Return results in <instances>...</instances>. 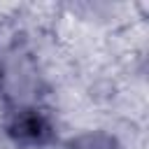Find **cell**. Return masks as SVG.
<instances>
[{
    "mask_svg": "<svg viewBox=\"0 0 149 149\" xmlns=\"http://www.w3.org/2000/svg\"><path fill=\"white\" fill-rule=\"evenodd\" d=\"M5 133L21 147H44L54 140V123L42 109L33 105H19L7 114Z\"/></svg>",
    "mask_w": 149,
    "mask_h": 149,
    "instance_id": "1",
    "label": "cell"
},
{
    "mask_svg": "<svg viewBox=\"0 0 149 149\" xmlns=\"http://www.w3.org/2000/svg\"><path fill=\"white\" fill-rule=\"evenodd\" d=\"M68 149H119L114 137L102 135V133H91V135H81L77 140L70 142Z\"/></svg>",
    "mask_w": 149,
    "mask_h": 149,
    "instance_id": "2",
    "label": "cell"
}]
</instances>
